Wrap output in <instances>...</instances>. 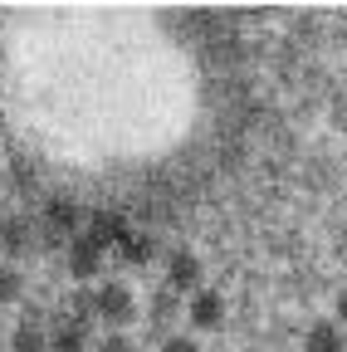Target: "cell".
<instances>
[{
    "instance_id": "cell-1",
    "label": "cell",
    "mask_w": 347,
    "mask_h": 352,
    "mask_svg": "<svg viewBox=\"0 0 347 352\" xmlns=\"http://www.w3.org/2000/svg\"><path fill=\"white\" fill-rule=\"evenodd\" d=\"M39 226H45L49 240H74V235H83V226H89V210H83L74 196H49L45 210H39Z\"/></svg>"
},
{
    "instance_id": "cell-2",
    "label": "cell",
    "mask_w": 347,
    "mask_h": 352,
    "mask_svg": "<svg viewBox=\"0 0 347 352\" xmlns=\"http://www.w3.org/2000/svg\"><path fill=\"white\" fill-rule=\"evenodd\" d=\"M93 308H98V323H108V328H127L137 318V298H133V289L127 284H98L93 289Z\"/></svg>"
},
{
    "instance_id": "cell-3",
    "label": "cell",
    "mask_w": 347,
    "mask_h": 352,
    "mask_svg": "<svg viewBox=\"0 0 347 352\" xmlns=\"http://www.w3.org/2000/svg\"><path fill=\"white\" fill-rule=\"evenodd\" d=\"M83 235H89L98 250H117L127 235H133V226H127V210H117V206L89 210V226H83Z\"/></svg>"
},
{
    "instance_id": "cell-4",
    "label": "cell",
    "mask_w": 347,
    "mask_h": 352,
    "mask_svg": "<svg viewBox=\"0 0 347 352\" xmlns=\"http://www.w3.org/2000/svg\"><path fill=\"white\" fill-rule=\"evenodd\" d=\"M205 270H201V259L191 254V250H171L166 254V289L171 294H201L205 284Z\"/></svg>"
},
{
    "instance_id": "cell-5",
    "label": "cell",
    "mask_w": 347,
    "mask_h": 352,
    "mask_svg": "<svg viewBox=\"0 0 347 352\" xmlns=\"http://www.w3.org/2000/svg\"><path fill=\"white\" fill-rule=\"evenodd\" d=\"M103 254H108V250H98L89 235H74L64 264H69V274H74L78 284H89V279H98V270H103Z\"/></svg>"
},
{
    "instance_id": "cell-6",
    "label": "cell",
    "mask_w": 347,
    "mask_h": 352,
    "mask_svg": "<svg viewBox=\"0 0 347 352\" xmlns=\"http://www.w3.org/2000/svg\"><path fill=\"white\" fill-rule=\"evenodd\" d=\"M186 318H191V328H201V333H215L225 323V298L215 294V289H201V294H191V303H186Z\"/></svg>"
},
{
    "instance_id": "cell-7",
    "label": "cell",
    "mask_w": 347,
    "mask_h": 352,
    "mask_svg": "<svg viewBox=\"0 0 347 352\" xmlns=\"http://www.w3.org/2000/svg\"><path fill=\"white\" fill-rule=\"evenodd\" d=\"M0 250L15 254V259L34 250V226H30V215H5V220H0Z\"/></svg>"
},
{
    "instance_id": "cell-8",
    "label": "cell",
    "mask_w": 347,
    "mask_h": 352,
    "mask_svg": "<svg viewBox=\"0 0 347 352\" xmlns=\"http://www.w3.org/2000/svg\"><path fill=\"white\" fill-rule=\"evenodd\" d=\"M157 250H161V240H157L152 230H133V235L117 245V259L127 264V270H142V264H152V259H157Z\"/></svg>"
},
{
    "instance_id": "cell-9",
    "label": "cell",
    "mask_w": 347,
    "mask_h": 352,
    "mask_svg": "<svg viewBox=\"0 0 347 352\" xmlns=\"http://www.w3.org/2000/svg\"><path fill=\"white\" fill-rule=\"evenodd\" d=\"M83 347H89V323L59 318L54 333H49V352H83Z\"/></svg>"
},
{
    "instance_id": "cell-10",
    "label": "cell",
    "mask_w": 347,
    "mask_h": 352,
    "mask_svg": "<svg viewBox=\"0 0 347 352\" xmlns=\"http://www.w3.org/2000/svg\"><path fill=\"white\" fill-rule=\"evenodd\" d=\"M303 352H347V333L337 323H313L303 333Z\"/></svg>"
},
{
    "instance_id": "cell-11",
    "label": "cell",
    "mask_w": 347,
    "mask_h": 352,
    "mask_svg": "<svg viewBox=\"0 0 347 352\" xmlns=\"http://www.w3.org/2000/svg\"><path fill=\"white\" fill-rule=\"evenodd\" d=\"M10 352H49V333L39 323H20L10 338Z\"/></svg>"
},
{
    "instance_id": "cell-12",
    "label": "cell",
    "mask_w": 347,
    "mask_h": 352,
    "mask_svg": "<svg viewBox=\"0 0 347 352\" xmlns=\"http://www.w3.org/2000/svg\"><path fill=\"white\" fill-rule=\"evenodd\" d=\"M177 308H181V303H177V294H171V289H157V294H152V308H147V314H152L157 333H161L171 318H177Z\"/></svg>"
},
{
    "instance_id": "cell-13",
    "label": "cell",
    "mask_w": 347,
    "mask_h": 352,
    "mask_svg": "<svg viewBox=\"0 0 347 352\" xmlns=\"http://www.w3.org/2000/svg\"><path fill=\"white\" fill-rule=\"evenodd\" d=\"M25 294V279H20V270L15 264H0V303H15Z\"/></svg>"
},
{
    "instance_id": "cell-14",
    "label": "cell",
    "mask_w": 347,
    "mask_h": 352,
    "mask_svg": "<svg viewBox=\"0 0 347 352\" xmlns=\"http://www.w3.org/2000/svg\"><path fill=\"white\" fill-rule=\"evenodd\" d=\"M157 352H201V347H196V338H186V333H171V338H161Z\"/></svg>"
},
{
    "instance_id": "cell-15",
    "label": "cell",
    "mask_w": 347,
    "mask_h": 352,
    "mask_svg": "<svg viewBox=\"0 0 347 352\" xmlns=\"http://www.w3.org/2000/svg\"><path fill=\"white\" fill-rule=\"evenodd\" d=\"M98 352H137V347L127 342L122 333H113V338H103V347H98Z\"/></svg>"
},
{
    "instance_id": "cell-16",
    "label": "cell",
    "mask_w": 347,
    "mask_h": 352,
    "mask_svg": "<svg viewBox=\"0 0 347 352\" xmlns=\"http://www.w3.org/2000/svg\"><path fill=\"white\" fill-rule=\"evenodd\" d=\"M337 328H342V333H347V289H342V294H337Z\"/></svg>"
}]
</instances>
